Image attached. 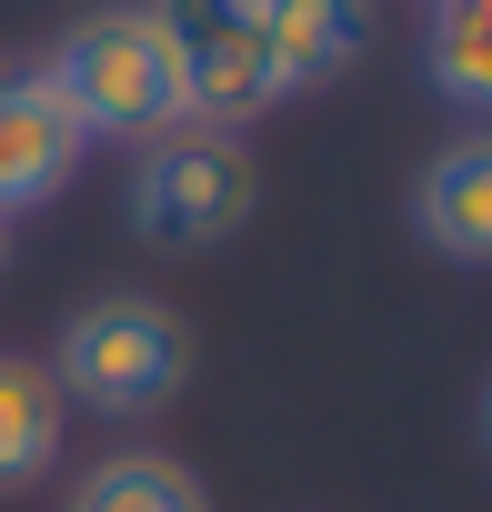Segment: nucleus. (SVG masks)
I'll return each mask as SVG.
<instances>
[{"label": "nucleus", "mask_w": 492, "mask_h": 512, "mask_svg": "<svg viewBox=\"0 0 492 512\" xmlns=\"http://www.w3.org/2000/svg\"><path fill=\"white\" fill-rule=\"evenodd\" d=\"M41 81L61 91V111L81 121V141H161L181 131V81H171V51L151 31V11L111 0V11H81L61 31V51L41 61Z\"/></svg>", "instance_id": "f257e3e1"}, {"label": "nucleus", "mask_w": 492, "mask_h": 512, "mask_svg": "<svg viewBox=\"0 0 492 512\" xmlns=\"http://www.w3.org/2000/svg\"><path fill=\"white\" fill-rule=\"evenodd\" d=\"M51 392L71 402V412H101V422H141V412H161L181 382H191V332L151 302V292H101V302H81L71 322H61V342H51Z\"/></svg>", "instance_id": "f03ea898"}, {"label": "nucleus", "mask_w": 492, "mask_h": 512, "mask_svg": "<svg viewBox=\"0 0 492 512\" xmlns=\"http://www.w3.org/2000/svg\"><path fill=\"white\" fill-rule=\"evenodd\" d=\"M121 201H131V231H141L151 251H211V241H231L241 221H252L262 181H252L241 131H201V121H181V131L141 141Z\"/></svg>", "instance_id": "7ed1b4c3"}, {"label": "nucleus", "mask_w": 492, "mask_h": 512, "mask_svg": "<svg viewBox=\"0 0 492 512\" xmlns=\"http://www.w3.org/2000/svg\"><path fill=\"white\" fill-rule=\"evenodd\" d=\"M161 51H171V81H181V121L201 131H241L262 121V61H252V0H141Z\"/></svg>", "instance_id": "20e7f679"}, {"label": "nucleus", "mask_w": 492, "mask_h": 512, "mask_svg": "<svg viewBox=\"0 0 492 512\" xmlns=\"http://www.w3.org/2000/svg\"><path fill=\"white\" fill-rule=\"evenodd\" d=\"M372 51V0H252L262 101H302Z\"/></svg>", "instance_id": "39448f33"}, {"label": "nucleus", "mask_w": 492, "mask_h": 512, "mask_svg": "<svg viewBox=\"0 0 492 512\" xmlns=\"http://www.w3.org/2000/svg\"><path fill=\"white\" fill-rule=\"evenodd\" d=\"M81 151H91V141H81V121L61 111V91H51L41 71H21V61H0V221L61 201L71 171H81Z\"/></svg>", "instance_id": "423d86ee"}, {"label": "nucleus", "mask_w": 492, "mask_h": 512, "mask_svg": "<svg viewBox=\"0 0 492 512\" xmlns=\"http://www.w3.org/2000/svg\"><path fill=\"white\" fill-rule=\"evenodd\" d=\"M412 231L442 262H492V131H462L412 181Z\"/></svg>", "instance_id": "0eeeda50"}, {"label": "nucleus", "mask_w": 492, "mask_h": 512, "mask_svg": "<svg viewBox=\"0 0 492 512\" xmlns=\"http://www.w3.org/2000/svg\"><path fill=\"white\" fill-rule=\"evenodd\" d=\"M61 432H71V402L51 392V372L31 352H0V492H21L61 462Z\"/></svg>", "instance_id": "6e6552de"}, {"label": "nucleus", "mask_w": 492, "mask_h": 512, "mask_svg": "<svg viewBox=\"0 0 492 512\" xmlns=\"http://www.w3.org/2000/svg\"><path fill=\"white\" fill-rule=\"evenodd\" d=\"M61 512H211V492H201V472L171 462V452H101V462L71 482Z\"/></svg>", "instance_id": "1a4fd4ad"}, {"label": "nucleus", "mask_w": 492, "mask_h": 512, "mask_svg": "<svg viewBox=\"0 0 492 512\" xmlns=\"http://www.w3.org/2000/svg\"><path fill=\"white\" fill-rule=\"evenodd\" d=\"M422 81L452 111H492V0H442L422 31Z\"/></svg>", "instance_id": "9d476101"}, {"label": "nucleus", "mask_w": 492, "mask_h": 512, "mask_svg": "<svg viewBox=\"0 0 492 512\" xmlns=\"http://www.w3.org/2000/svg\"><path fill=\"white\" fill-rule=\"evenodd\" d=\"M0 272H11V221H0Z\"/></svg>", "instance_id": "9b49d317"}, {"label": "nucleus", "mask_w": 492, "mask_h": 512, "mask_svg": "<svg viewBox=\"0 0 492 512\" xmlns=\"http://www.w3.org/2000/svg\"><path fill=\"white\" fill-rule=\"evenodd\" d=\"M482 442H492V392H482Z\"/></svg>", "instance_id": "f8f14e48"}, {"label": "nucleus", "mask_w": 492, "mask_h": 512, "mask_svg": "<svg viewBox=\"0 0 492 512\" xmlns=\"http://www.w3.org/2000/svg\"><path fill=\"white\" fill-rule=\"evenodd\" d=\"M422 11H442V0H422Z\"/></svg>", "instance_id": "ddd939ff"}]
</instances>
